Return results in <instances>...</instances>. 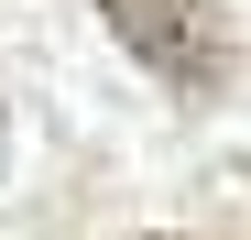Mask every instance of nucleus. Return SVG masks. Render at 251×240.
I'll use <instances>...</instances> for the list:
<instances>
[{"mask_svg": "<svg viewBox=\"0 0 251 240\" xmlns=\"http://www.w3.org/2000/svg\"><path fill=\"white\" fill-rule=\"evenodd\" d=\"M99 22L164 76V88H186V98L229 88V22H219V0H99Z\"/></svg>", "mask_w": 251, "mask_h": 240, "instance_id": "f257e3e1", "label": "nucleus"}]
</instances>
